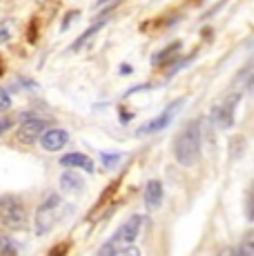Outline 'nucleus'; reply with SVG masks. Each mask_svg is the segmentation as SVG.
<instances>
[{
  "instance_id": "f257e3e1",
  "label": "nucleus",
  "mask_w": 254,
  "mask_h": 256,
  "mask_svg": "<svg viewBox=\"0 0 254 256\" xmlns=\"http://www.w3.org/2000/svg\"><path fill=\"white\" fill-rule=\"evenodd\" d=\"M201 145H203V130L201 120H190L183 127V132L174 138V156L180 165L190 167L198 160L201 156Z\"/></svg>"
},
{
  "instance_id": "f03ea898",
  "label": "nucleus",
  "mask_w": 254,
  "mask_h": 256,
  "mask_svg": "<svg viewBox=\"0 0 254 256\" xmlns=\"http://www.w3.org/2000/svg\"><path fill=\"white\" fill-rule=\"evenodd\" d=\"M0 223H2L7 230H14V232L27 228V223H29L27 208L18 196L7 194L0 198Z\"/></svg>"
},
{
  "instance_id": "7ed1b4c3",
  "label": "nucleus",
  "mask_w": 254,
  "mask_h": 256,
  "mask_svg": "<svg viewBox=\"0 0 254 256\" xmlns=\"http://www.w3.org/2000/svg\"><path fill=\"white\" fill-rule=\"evenodd\" d=\"M62 205V198L58 194H50L45 200L40 203L36 214V234H47L56 223V214Z\"/></svg>"
},
{
  "instance_id": "20e7f679",
  "label": "nucleus",
  "mask_w": 254,
  "mask_h": 256,
  "mask_svg": "<svg viewBox=\"0 0 254 256\" xmlns=\"http://www.w3.org/2000/svg\"><path fill=\"white\" fill-rule=\"evenodd\" d=\"M183 102H185V98H178V100H174L172 105H170L160 116H156L150 122H145V125L138 130V136H148V134H158V132H165V127H170V122L174 120V116H176L178 107L183 105Z\"/></svg>"
},
{
  "instance_id": "39448f33",
  "label": "nucleus",
  "mask_w": 254,
  "mask_h": 256,
  "mask_svg": "<svg viewBox=\"0 0 254 256\" xmlns=\"http://www.w3.org/2000/svg\"><path fill=\"white\" fill-rule=\"evenodd\" d=\"M47 130V120L45 118H38L34 114H25V120L18 127V140L22 142H34L42 136V132Z\"/></svg>"
},
{
  "instance_id": "423d86ee",
  "label": "nucleus",
  "mask_w": 254,
  "mask_h": 256,
  "mask_svg": "<svg viewBox=\"0 0 254 256\" xmlns=\"http://www.w3.org/2000/svg\"><path fill=\"white\" fill-rule=\"evenodd\" d=\"M238 100H241V96H234L232 100L223 102V105H216L212 110V120L216 127H221V130H228V127H232L234 122V105H238Z\"/></svg>"
},
{
  "instance_id": "0eeeda50",
  "label": "nucleus",
  "mask_w": 254,
  "mask_h": 256,
  "mask_svg": "<svg viewBox=\"0 0 254 256\" xmlns=\"http://www.w3.org/2000/svg\"><path fill=\"white\" fill-rule=\"evenodd\" d=\"M70 142V132L65 130H45L40 136V145L45 152H58Z\"/></svg>"
},
{
  "instance_id": "6e6552de",
  "label": "nucleus",
  "mask_w": 254,
  "mask_h": 256,
  "mask_svg": "<svg viewBox=\"0 0 254 256\" xmlns=\"http://www.w3.org/2000/svg\"><path fill=\"white\" fill-rule=\"evenodd\" d=\"M60 165L67 167V170H82V172H94V160L90 158L87 154H65L60 158Z\"/></svg>"
},
{
  "instance_id": "1a4fd4ad",
  "label": "nucleus",
  "mask_w": 254,
  "mask_h": 256,
  "mask_svg": "<svg viewBox=\"0 0 254 256\" xmlns=\"http://www.w3.org/2000/svg\"><path fill=\"white\" fill-rule=\"evenodd\" d=\"M163 203V185L160 180H150L148 187H145V205L148 210H156Z\"/></svg>"
},
{
  "instance_id": "9d476101",
  "label": "nucleus",
  "mask_w": 254,
  "mask_h": 256,
  "mask_svg": "<svg viewBox=\"0 0 254 256\" xmlns=\"http://www.w3.org/2000/svg\"><path fill=\"white\" fill-rule=\"evenodd\" d=\"M60 190L67 192V194H80V192L85 190V180H82L76 172L70 170L60 176Z\"/></svg>"
},
{
  "instance_id": "9b49d317",
  "label": "nucleus",
  "mask_w": 254,
  "mask_h": 256,
  "mask_svg": "<svg viewBox=\"0 0 254 256\" xmlns=\"http://www.w3.org/2000/svg\"><path fill=\"white\" fill-rule=\"evenodd\" d=\"M183 49V42H172L170 47H165V49H160L158 54H154V60H152V65L154 67H160V65H170L172 60H178L176 58V54Z\"/></svg>"
},
{
  "instance_id": "f8f14e48",
  "label": "nucleus",
  "mask_w": 254,
  "mask_h": 256,
  "mask_svg": "<svg viewBox=\"0 0 254 256\" xmlns=\"http://www.w3.org/2000/svg\"><path fill=\"white\" fill-rule=\"evenodd\" d=\"M105 24H107V22H105V20H102V22H98V24H94V27H90V29H87V32H85V34H82V36H80V38H78V40H76V45H74V47H72V49H74V52H76V49H80V47H82V45H85V42H87V40H90V38H92V36H94V34H98V32H100V29H102V27H105Z\"/></svg>"
},
{
  "instance_id": "ddd939ff",
  "label": "nucleus",
  "mask_w": 254,
  "mask_h": 256,
  "mask_svg": "<svg viewBox=\"0 0 254 256\" xmlns=\"http://www.w3.org/2000/svg\"><path fill=\"white\" fill-rule=\"evenodd\" d=\"M120 158H123V154H102V163H105V167L118 165Z\"/></svg>"
},
{
  "instance_id": "4468645a",
  "label": "nucleus",
  "mask_w": 254,
  "mask_h": 256,
  "mask_svg": "<svg viewBox=\"0 0 254 256\" xmlns=\"http://www.w3.org/2000/svg\"><path fill=\"white\" fill-rule=\"evenodd\" d=\"M9 107H12V98H9V94L0 87V112H7Z\"/></svg>"
},
{
  "instance_id": "2eb2a0df",
  "label": "nucleus",
  "mask_w": 254,
  "mask_h": 256,
  "mask_svg": "<svg viewBox=\"0 0 254 256\" xmlns=\"http://www.w3.org/2000/svg\"><path fill=\"white\" fill-rule=\"evenodd\" d=\"M12 125H14V120H12L9 116H2V118H0V136H2L4 132L12 130Z\"/></svg>"
},
{
  "instance_id": "dca6fc26",
  "label": "nucleus",
  "mask_w": 254,
  "mask_h": 256,
  "mask_svg": "<svg viewBox=\"0 0 254 256\" xmlns=\"http://www.w3.org/2000/svg\"><path fill=\"white\" fill-rule=\"evenodd\" d=\"M74 18H78V12L67 14V18H65V20H62V32H67V29L72 27V20H74Z\"/></svg>"
},
{
  "instance_id": "f3484780",
  "label": "nucleus",
  "mask_w": 254,
  "mask_h": 256,
  "mask_svg": "<svg viewBox=\"0 0 254 256\" xmlns=\"http://www.w3.org/2000/svg\"><path fill=\"white\" fill-rule=\"evenodd\" d=\"M118 2H120V0H98V2H96V9H105L107 4H112V9H114Z\"/></svg>"
},
{
  "instance_id": "a211bd4d",
  "label": "nucleus",
  "mask_w": 254,
  "mask_h": 256,
  "mask_svg": "<svg viewBox=\"0 0 254 256\" xmlns=\"http://www.w3.org/2000/svg\"><path fill=\"white\" fill-rule=\"evenodd\" d=\"M9 38V32L4 29V24H0V42H4Z\"/></svg>"
},
{
  "instance_id": "6ab92c4d",
  "label": "nucleus",
  "mask_w": 254,
  "mask_h": 256,
  "mask_svg": "<svg viewBox=\"0 0 254 256\" xmlns=\"http://www.w3.org/2000/svg\"><path fill=\"white\" fill-rule=\"evenodd\" d=\"M120 72H123V74H132V67H127V65H123V67H120Z\"/></svg>"
}]
</instances>
